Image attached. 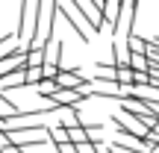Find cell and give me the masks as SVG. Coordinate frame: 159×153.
<instances>
[{"instance_id": "6da1fadb", "label": "cell", "mask_w": 159, "mask_h": 153, "mask_svg": "<svg viewBox=\"0 0 159 153\" xmlns=\"http://www.w3.org/2000/svg\"><path fill=\"white\" fill-rule=\"evenodd\" d=\"M68 6L89 24L91 33H100V27H106V24H103V6L97 3V0H68Z\"/></svg>"}, {"instance_id": "7a4b0ae2", "label": "cell", "mask_w": 159, "mask_h": 153, "mask_svg": "<svg viewBox=\"0 0 159 153\" xmlns=\"http://www.w3.org/2000/svg\"><path fill=\"white\" fill-rule=\"evenodd\" d=\"M56 9H59V15L65 18V24H68V27H71V29L77 33V38L89 44V38H91V29H89V24H85L83 18H80L77 12H74V9L68 6V0H56Z\"/></svg>"}, {"instance_id": "3957f363", "label": "cell", "mask_w": 159, "mask_h": 153, "mask_svg": "<svg viewBox=\"0 0 159 153\" xmlns=\"http://www.w3.org/2000/svg\"><path fill=\"white\" fill-rule=\"evenodd\" d=\"M59 127H65V130H74V127H83V121H80V109L77 106H68V109H59Z\"/></svg>"}, {"instance_id": "277c9868", "label": "cell", "mask_w": 159, "mask_h": 153, "mask_svg": "<svg viewBox=\"0 0 159 153\" xmlns=\"http://www.w3.org/2000/svg\"><path fill=\"white\" fill-rule=\"evenodd\" d=\"M44 50H47V62H44V65L62 68V65H59V62H62V53H65V44H62V41H56V38H53V41H47V44H44Z\"/></svg>"}, {"instance_id": "5b68a950", "label": "cell", "mask_w": 159, "mask_h": 153, "mask_svg": "<svg viewBox=\"0 0 159 153\" xmlns=\"http://www.w3.org/2000/svg\"><path fill=\"white\" fill-rule=\"evenodd\" d=\"M27 85V71H15V74H9V77H3L0 79V91H12V88H24Z\"/></svg>"}, {"instance_id": "8992f818", "label": "cell", "mask_w": 159, "mask_h": 153, "mask_svg": "<svg viewBox=\"0 0 159 153\" xmlns=\"http://www.w3.org/2000/svg\"><path fill=\"white\" fill-rule=\"evenodd\" d=\"M91 79H100V83H118V68L115 65H94V77Z\"/></svg>"}, {"instance_id": "52a82bcc", "label": "cell", "mask_w": 159, "mask_h": 153, "mask_svg": "<svg viewBox=\"0 0 159 153\" xmlns=\"http://www.w3.org/2000/svg\"><path fill=\"white\" fill-rule=\"evenodd\" d=\"M44 62H47V50H44V47H30L27 68H44Z\"/></svg>"}, {"instance_id": "ba28073f", "label": "cell", "mask_w": 159, "mask_h": 153, "mask_svg": "<svg viewBox=\"0 0 159 153\" xmlns=\"http://www.w3.org/2000/svg\"><path fill=\"white\" fill-rule=\"evenodd\" d=\"M127 47H130V53H144V56H148V38H142V35H136V33L127 38Z\"/></svg>"}, {"instance_id": "9c48e42d", "label": "cell", "mask_w": 159, "mask_h": 153, "mask_svg": "<svg viewBox=\"0 0 159 153\" xmlns=\"http://www.w3.org/2000/svg\"><path fill=\"white\" fill-rule=\"evenodd\" d=\"M39 83H44V68H27V85H39Z\"/></svg>"}, {"instance_id": "30bf717a", "label": "cell", "mask_w": 159, "mask_h": 153, "mask_svg": "<svg viewBox=\"0 0 159 153\" xmlns=\"http://www.w3.org/2000/svg\"><path fill=\"white\" fill-rule=\"evenodd\" d=\"M56 153H77V144H74V142H65V144H56Z\"/></svg>"}, {"instance_id": "8fae6325", "label": "cell", "mask_w": 159, "mask_h": 153, "mask_svg": "<svg viewBox=\"0 0 159 153\" xmlns=\"http://www.w3.org/2000/svg\"><path fill=\"white\" fill-rule=\"evenodd\" d=\"M3 153H24V147H18V144H9V147H3Z\"/></svg>"}, {"instance_id": "7c38bea8", "label": "cell", "mask_w": 159, "mask_h": 153, "mask_svg": "<svg viewBox=\"0 0 159 153\" xmlns=\"http://www.w3.org/2000/svg\"><path fill=\"white\" fill-rule=\"evenodd\" d=\"M0 153H3V150H0Z\"/></svg>"}]
</instances>
